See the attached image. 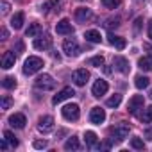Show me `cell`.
Here are the masks:
<instances>
[{
    "instance_id": "obj_1",
    "label": "cell",
    "mask_w": 152,
    "mask_h": 152,
    "mask_svg": "<svg viewBox=\"0 0 152 152\" xmlns=\"http://www.w3.org/2000/svg\"><path fill=\"white\" fill-rule=\"evenodd\" d=\"M41 68H43V59L41 57H36V56H31L23 63V73L25 75H32V73L39 72Z\"/></svg>"
},
{
    "instance_id": "obj_2",
    "label": "cell",
    "mask_w": 152,
    "mask_h": 152,
    "mask_svg": "<svg viewBox=\"0 0 152 152\" xmlns=\"http://www.w3.org/2000/svg\"><path fill=\"white\" fill-rule=\"evenodd\" d=\"M129 131H131V127L127 124H118V125H115V127L109 129V134H111L113 140L116 138V141H124L129 136Z\"/></svg>"
},
{
    "instance_id": "obj_3",
    "label": "cell",
    "mask_w": 152,
    "mask_h": 152,
    "mask_svg": "<svg viewBox=\"0 0 152 152\" xmlns=\"http://www.w3.org/2000/svg\"><path fill=\"white\" fill-rule=\"evenodd\" d=\"M63 50H64V54L70 56V57H77V56L81 54V47H79V43L75 41L73 38L64 39V43H63Z\"/></svg>"
},
{
    "instance_id": "obj_4",
    "label": "cell",
    "mask_w": 152,
    "mask_h": 152,
    "mask_svg": "<svg viewBox=\"0 0 152 152\" xmlns=\"http://www.w3.org/2000/svg\"><path fill=\"white\" fill-rule=\"evenodd\" d=\"M34 84H36V88H38V90H54L56 81L52 79V75L43 73V75H39V77L34 81Z\"/></svg>"
},
{
    "instance_id": "obj_5",
    "label": "cell",
    "mask_w": 152,
    "mask_h": 152,
    "mask_svg": "<svg viewBox=\"0 0 152 152\" xmlns=\"http://www.w3.org/2000/svg\"><path fill=\"white\" fill-rule=\"evenodd\" d=\"M61 113H63V116H64L66 120L75 122V120L79 118V115H81V109H79L77 104H66V106L61 109Z\"/></svg>"
},
{
    "instance_id": "obj_6",
    "label": "cell",
    "mask_w": 152,
    "mask_h": 152,
    "mask_svg": "<svg viewBox=\"0 0 152 152\" xmlns=\"http://www.w3.org/2000/svg\"><path fill=\"white\" fill-rule=\"evenodd\" d=\"M90 79V72L86 68H79V70H75L72 73V81L75 83V86H84Z\"/></svg>"
},
{
    "instance_id": "obj_7",
    "label": "cell",
    "mask_w": 152,
    "mask_h": 152,
    "mask_svg": "<svg viewBox=\"0 0 152 152\" xmlns=\"http://www.w3.org/2000/svg\"><path fill=\"white\" fill-rule=\"evenodd\" d=\"M143 106H145L143 95H134V97L129 100V104H127V111H129L131 115H138V111L143 109Z\"/></svg>"
},
{
    "instance_id": "obj_8",
    "label": "cell",
    "mask_w": 152,
    "mask_h": 152,
    "mask_svg": "<svg viewBox=\"0 0 152 152\" xmlns=\"http://www.w3.org/2000/svg\"><path fill=\"white\" fill-rule=\"evenodd\" d=\"M52 129H54V118H52V116H41V118L38 120V131H39V132L47 134V132H50Z\"/></svg>"
},
{
    "instance_id": "obj_9",
    "label": "cell",
    "mask_w": 152,
    "mask_h": 152,
    "mask_svg": "<svg viewBox=\"0 0 152 152\" xmlns=\"http://www.w3.org/2000/svg\"><path fill=\"white\" fill-rule=\"evenodd\" d=\"M107 90H109V84L104 79H99V81H95V84L91 88V93H93V97H102V95L107 93Z\"/></svg>"
},
{
    "instance_id": "obj_10",
    "label": "cell",
    "mask_w": 152,
    "mask_h": 152,
    "mask_svg": "<svg viewBox=\"0 0 152 152\" xmlns=\"http://www.w3.org/2000/svg\"><path fill=\"white\" fill-rule=\"evenodd\" d=\"M73 95H75V91H73L70 86H66V88H63V90H61L57 95H54V99H52V104H56V106H57V104H61L63 100H66V99H72Z\"/></svg>"
},
{
    "instance_id": "obj_11",
    "label": "cell",
    "mask_w": 152,
    "mask_h": 152,
    "mask_svg": "<svg viewBox=\"0 0 152 152\" xmlns=\"http://www.w3.org/2000/svg\"><path fill=\"white\" fill-rule=\"evenodd\" d=\"M7 122H9V125L15 127V129H23L25 124H27V118H25V115H22V113H15V115L9 116Z\"/></svg>"
},
{
    "instance_id": "obj_12",
    "label": "cell",
    "mask_w": 152,
    "mask_h": 152,
    "mask_svg": "<svg viewBox=\"0 0 152 152\" xmlns=\"http://www.w3.org/2000/svg\"><path fill=\"white\" fill-rule=\"evenodd\" d=\"M56 32H57V34H63V36L72 34V32H73V27H72L70 20H68V18L59 20V22H57V25H56Z\"/></svg>"
},
{
    "instance_id": "obj_13",
    "label": "cell",
    "mask_w": 152,
    "mask_h": 152,
    "mask_svg": "<svg viewBox=\"0 0 152 152\" xmlns=\"http://www.w3.org/2000/svg\"><path fill=\"white\" fill-rule=\"evenodd\" d=\"M104 120H106V111L102 107H93L91 113H90V122L95 124V125H100Z\"/></svg>"
},
{
    "instance_id": "obj_14",
    "label": "cell",
    "mask_w": 152,
    "mask_h": 152,
    "mask_svg": "<svg viewBox=\"0 0 152 152\" xmlns=\"http://www.w3.org/2000/svg\"><path fill=\"white\" fill-rule=\"evenodd\" d=\"M113 66L120 72V73H129V70H131V64H129V61L125 59V57H122V56H116L115 57V61H113Z\"/></svg>"
},
{
    "instance_id": "obj_15",
    "label": "cell",
    "mask_w": 152,
    "mask_h": 152,
    "mask_svg": "<svg viewBox=\"0 0 152 152\" xmlns=\"http://www.w3.org/2000/svg\"><path fill=\"white\" fill-rule=\"evenodd\" d=\"M107 41L115 47V48H118V50H124L125 47H127V41H125V38H120V36H115V34H107Z\"/></svg>"
},
{
    "instance_id": "obj_16",
    "label": "cell",
    "mask_w": 152,
    "mask_h": 152,
    "mask_svg": "<svg viewBox=\"0 0 152 152\" xmlns=\"http://www.w3.org/2000/svg\"><path fill=\"white\" fill-rule=\"evenodd\" d=\"M15 61H16L15 52H4V56H2V68H4V70L13 68V66H15Z\"/></svg>"
},
{
    "instance_id": "obj_17",
    "label": "cell",
    "mask_w": 152,
    "mask_h": 152,
    "mask_svg": "<svg viewBox=\"0 0 152 152\" xmlns=\"http://www.w3.org/2000/svg\"><path fill=\"white\" fill-rule=\"evenodd\" d=\"M90 18H91V9H88V7L75 9V20H77V22H86Z\"/></svg>"
},
{
    "instance_id": "obj_18",
    "label": "cell",
    "mask_w": 152,
    "mask_h": 152,
    "mask_svg": "<svg viewBox=\"0 0 152 152\" xmlns=\"http://www.w3.org/2000/svg\"><path fill=\"white\" fill-rule=\"evenodd\" d=\"M50 45H52V39L48 36L36 38L34 39V48H38V50H47V48H50Z\"/></svg>"
},
{
    "instance_id": "obj_19",
    "label": "cell",
    "mask_w": 152,
    "mask_h": 152,
    "mask_svg": "<svg viewBox=\"0 0 152 152\" xmlns=\"http://www.w3.org/2000/svg\"><path fill=\"white\" fill-rule=\"evenodd\" d=\"M84 38H86V41H90V43H100V39H102L100 32H99V31H95V29L86 31V32H84Z\"/></svg>"
},
{
    "instance_id": "obj_20",
    "label": "cell",
    "mask_w": 152,
    "mask_h": 152,
    "mask_svg": "<svg viewBox=\"0 0 152 152\" xmlns=\"http://www.w3.org/2000/svg\"><path fill=\"white\" fill-rule=\"evenodd\" d=\"M79 148H81L79 138L72 136V138H68V140H66V143H64V150H79Z\"/></svg>"
},
{
    "instance_id": "obj_21",
    "label": "cell",
    "mask_w": 152,
    "mask_h": 152,
    "mask_svg": "<svg viewBox=\"0 0 152 152\" xmlns=\"http://www.w3.org/2000/svg\"><path fill=\"white\" fill-rule=\"evenodd\" d=\"M23 20H25V16H23V13H16L13 18H11V27L13 29H22V25H23Z\"/></svg>"
},
{
    "instance_id": "obj_22",
    "label": "cell",
    "mask_w": 152,
    "mask_h": 152,
    "mask_svg": "<svg viewBox=\"0 0 152 152\" xmlns=\"http://www.w3.org/2000/svg\"><path fill=\"white\" fill-rule=\"evenodd\" d=\"M138 66H140L141 70H145V72H150V70H152V57H150V56L140 57V59H138Z\"/></svg>"
},
{
    "instance_id": "obj_23",
    "label": "cell",
    "mask_w": 152,
    "mask_h": 152,
    "mask_svg": "<svg viewBox=\"0 0 152 152\" xmlns=\"http://www.w3.org/2000/svg\"><path fill=\"white\" fill-rule=\"evenodd\" d=\"M134 84H136V88H138V90H145V88H148L150 79H148V77H145V75H138V77L134 79Z\"/></svg>"
},
{
    "instance_id": "obj_24",
    "label": "cell",
    "mask_w": 152,
    "mask_h": 152,
    "mask_svg": "<svg viewBox=\"0 0 152 152\" xmlns=\"http://www.w3.org/2000/svg\"><path fill=\"white\" fill-rule=\"evenodd\" d=\"M39 32H41V25H39V23H31V25H29V29L25 31L27 38H34V36H38Z\"/></svg>"
},
{
    "instance_id": "obj_25",
    "label": "cell",
    "mask_w": 152,
    "mask_h": 152,
    "mask_svg": "<svg viewBox=\"0 0 152 152\" xmlns=\"http://www.w3.org/2000/svg\"><path fill=\"white\" fill-rule=\"evenodd\" d=\"M84 138H86V147L93 148V147L97 145V140H99V138H97V134H95L93 131H86V136H84Z\"/></svg>"
},
{
    "instance_id": "obj_26",
    "label": "cell",
    "mask_w": 152,
    "mask_h": 152,
    "mask_svg": "<svg viewBox=\"0 0 152 152\" xmlns=\"http://www.w3.org/2000/svg\"><path fill=\"white\" fill-rule=\"evenodd\" d=\"M4 138L7 140V143H9L13 148H16V147H18V140H16V136H15L11 131H4Z\"/></svg>"
},
{
    "instance_id": "obj_27",
    "label": "cell",
    "mask_w": 152,
    "mask_h": 152,
    "mask_svg": "<svg viewBox=\"0 0 152 152\" xmlns=\"http://www.w3.org/2000/svg\"><path fill=\"white\" fill-rule=\"evenodd\" d=\"M120 102H122V95L115 93L113 97H109V99H107V102H106V104H107L109 107H118V106H120Z\"/></svg>"
},
{
    "instance_id": "obj_28",
    "label": "cell",
    "mask_w": 152,
    "mask_h": 152,
    "mask_svg": "<svg viewBox=\"0 0 152 152\" xmlns=\"http://www.w3.org/2000/svg\"><path fill=\"white\" fill-rule=\"evenodd\" d=\"M131 147H132V148H136V150H143V148H145V143H143V140H141V138L134 136V138L131 140Z\"/></svg>"
},
{
    "instance_id": "obj_29",
    "label": "cell",
    "mask_w": 152,
    "mask_h": 152,
    "mask_svg": "<svg viewBox=\"0 0 152 152\" xmlns=\"http://www.w3.org/2000/svg\"><path fill=\"white\" fill-rule=\"evenodd\" d=\"M141 122H143V124H150V122H152V106H148L147 109H143Z\"/></svg>"
},
{
    "instance_id": "obj_30",
    "label": "cell",
    "mask_w": 152,
    "mask_h": 152,
    "mask_svg": "<svg viewBox=\"0 0 152 152\" xmlns=\"http://www.w3.org/2000/svg\"><path fill=\"white\" fill-rule=\"evenodd\" d=\"M2 86L7 88V90H13V88H16V79H15V77H4Z\"/></svg>"
},
{
    "instance_id": "obj_31",
    "label": "cell",
    "mask_w": 152,
    "mask_h": 152,
    "mask_svg": "<svg viewBox=\"0 0 152 152\" xmlns=\"http://www.w3.org/2000/svg\"><path fill=\"white\" fill-rule=\"evenodd\" d=\"M88 64H90V66H97V68H100V66L104 64V57H102V56H95V57H91V59L88 61Z\"/></svg>"
},
{
    "instance_id": "obj_32",
    "label": "cell",
    "mask_w": 152,
    "mask_h": 152,
    "mask_svg": "<svg viewBox=\"0 0 152 152\" xmlns=\"http://www.w3.org/2000/svg\"><path fill=\"white\" fill-rule=\"evenodd\" d=\"M100 2H102V6L107 7V9H115V7L120 6V0H100Z\"/></svg>"
},
{
    "instance_id": "obj_33",
    "label": "cell",
    "mask_w": 152,
    "mask_h": 152,
    "mask_svg": "<svg viewBox=\"0 0 152 152\" xmlns=\"http://www.w3.org/2000/svg\"><path fill=\"white\" fill-rule=\"evenodd\" d=\"M57 4H59L57 0H50V2H45V4L41 6V11H43V13H48L52 7H57Z\"/></svg>"
},
{
    "instance_id": "obj_34",
    "label": "cell",
    "mask_w": 152,
    "mask_h": 152,
    "mask_svg": "<svg viewBox=\"0 0 152 152\" xmlns=\"http://www.w3.org/2000/svg\"><path fill=\"white\" fill-rule=\"evenodd\" d=\"M11 104H13V99H11L9 95H4V97H2V109H9Z\"/></svg>"
},
{
    "instance_id": "obj_35",
    "label": "cell",
    "mask_w": 152,
    "mask_h": 152,
    "mask_svg": "<svg viewBox=\"0 0 152 152\" xmlns=\"http://www.w3.org/2000/svg\"><path fill=\"white\" fill-rule=\"evenodd\" d=\"M47 145H48V143H47L45 140H36V141H34V148H38V150L47 148Z\"/></svg>"
},
{
    "instance_id": "obj_36",
    "label": "cell",
    "mask_w": 152,
    "mask_h": 152,
    "mask_svg": "<svg viewBox=\"0 0 152 152\" xmlns=\"http://www.w3.org/2000/svg\"><path fill=\"white\" fill-rule=\"evenodd\" d=\"M118 22H120L118 18H115V20H107V23H106V27H109V29H111L113 25H115V27H118V25H120Z\"/></svg>"
},
{
    "instance_id": "obj_37",
    "label": "cell",
    "mask_w": 152,
    "mask_h": 152,
    "mask_svg": "<svg viewBox=\"0 0 152 152\" xmlns=\"http://www.w3.org/2000/svg\"><path fill=\"white\" fill-rule=\"evenodd\" d=\"M145 138L152 141V127H148V129H145Z\"/></svg>"
},
{
    "instance_id": "obj_38",
    "label": "cell",
    "mask_w": 152,
    "mask_h": 152,
    "mask_svg": "<svg viewBox=\"0 0 152 152\" xmlns=\"http://www.w3.org/2000/svg\"><path fill=\"white\" fill-rule=\"evenodd\" d=\"M7 145H9V143H7V140H6V138H2V141H0V148H2V150H7Z\"/></svg>"
},
{
    "instance_id": "obj_39",
    "label": "cell",
    "mask_w": 152,
    "mask_h": 152,
    "mask_svg": "<svg viewBox=\"0 0 152 152\" xmlns=\"http://www.w3.org/2000/svg\"><path fill=\"white\" fill-rule=\"evenodd\" d=\"M9 11V4L7 2H2V13H7Z\"/></svg>"
},
{
    "instance_id": "obj_40",
    "label": "cell",
    "mask_w": 152,
    "mask_h": 152,
    "mask_svg": "<svg viewBox=\"0 0 152 152\" xmlns=\"http://www.w3.org/2000/svg\"><path fill=\"white\" fill-rule=\"evenodd\" d=\"M140 25H141V18H138V20H136V23H134V31H136V32L140 31Z\"/></svg>"
},
{
    "instance_id": "obj_41",
    "label": "cell",
    "mask_w": 152,
    "mask_h": 152,
    "mask_svg": "<svg viewBox=\"0 0 152 152\" xmlns=\"http://www.w3.org/2000/svg\"><path fill=\"white\" fill-rule=\"evenodd\" d=\"M143 48H145V50H147V52H148V56H150V57H152V47H150V45H147V43H145V45H143Z\"/></svg>"
},
{
    "instance_id": "obj_42",
    "label": "cell",
    "mask_w": 152,
    "mask_h": 152,
    "mask_svg": "<svg viewBox=\"0 0 152 152\" xmlns=\"http://www.w3.org/2000/svg\"><path fill=\"white\" fill-rule=\"evenodd\" d=\"M148 38L152 39V20L148 22Z\"/></svg>"
},
{
    "instance_id": "obj_43",
    "label": "cell",
    "mask_w": 152,
    "mask_h": 152,
    "mask_svg": "<svg viewBox=\"0 0 152 152\" xmlns=\"http://www.w3.org/2000/svg\"><path fill=\"white\" fill-rule=\"evenodd\" d=\"M2 39H7V29H2Z\"/></svg>"
},
{
    "instance_id": "obj_44",
    "label": "cell",
    "mask_w": 152,
    "mask_h": 152,
    "mask_svg": "<svg viewBox=\"0 0 152 152\" xmlns=\"http://www.w3.org/2000/svg\"><path fill=\"white\" fill-rule=\"evenodd\" d=\"M148 97H150V99H152V90H150V95H148Z\"/></svg>"
}]
</instances>
